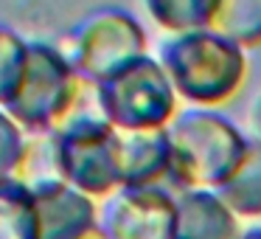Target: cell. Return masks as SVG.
Returning a JSON list of instances; mask_svg holds the SVG:
<instances>
[{
  "label": "cell",
  "instance_id": "cell-1",
  "mask_svg": "<svg viewBox=\"0 0 261 239\" xmlns=\"http://www.w3.org/2000/svg\"><path fill=\"white\" fill-rule=\"evenodd\" d=\"M79 99L73 65L45 42H29L20 82L3 110L29 132H57L79 118Z\"/></svg>",
  "mask_w": 261,
  "mask_h": 239
},
{
  "label": "cell",
  "instance_id": "cell-2",
  "mask_svg": "<svg viewBox=\"0 0 261 239\" xmlns=\"http://www.w3.org/2000/svg\"><path fill=\"white\" fill-rule=\"evenodd\" d=\"M54 135L65 183L85 194H107L115 183H121L115 166V138L107 124L79 118Z\"/></svg>",
  "mask_w": 261,
  "mask_h": 239
},
{
  "label": "cell",
  "instance_id": "cell-3",
  "mask_svg": "<svg viewBox=\"0 0 261 239\" xmlns=\"http://www.w3.org/2000/svg\"><path fill=\"white\" fill-rule=\"evenodd\" d=\"M37 239H79L96 228V211L85 192L70 183H48L31 192Z\"/></svg>",
  "mask_w": 261,
  "mask_h": 239
},
{
  "label": "cell",
  "instance_id": "cell-4",
  "mask_svg": "<svg viewBox=\"0 0 261 239\" xmlns=\"http://www.w3.org/2000/svg\"><path fill=\"white\" fill-rule=\"evenodd\" d=\"M174 217L166 200L149 192H121L104 208L101 228L110 239H169Z\"/></svg>",
  "mask_w": 261,
  "mask_h": 239
},
{
  "label": "cell",
  "instance_id": "cell-5",
  "mask_svg": "<svg viewBox=\"0 0 261 239\" xmlns=\"http://www.w3.org/2000/svg\"><path fill=\"white\" fill-rule=\"evenodd\" d=\"M14 180L23 183L29 192L65 180L62 169H59V149L54 132H29L25 135V149L17 172H14Z\"/></svg>",
  "mask_w": 261,
  "mask_h": 239
},
{
  "label": "cell",
  "instance_id": "cell-6",
  "mask_svg": "<svg viewBox=\"0 0 261 239\" xmlns=\"http://www.w3.org/2000/svg\"><path fill=\"white\" fill-rule=\"evenodd\" d=\"M0 239H37L34 200L14 177L0 180Z\"/></svg>",
  "mask_w": 261,
  "mask_h": 239
},
{
  "label": "cell",
  "instance_id": "cell-7",
  "mask_svg": "<svg viewBox=\"0 0 261 239\" xmlns=\"http://www.w3.org/2000/svg\"><path fill=\"white\" fill-rule=\"evenodd\" d=\"M25 51H29V42L12 29L0 26V107L12 99L17 87L25 65Z\"/></svg>",
  "mask_w": 261,
  "mask_h": 239
},
{
  "label": "cell",
  "instance_id": "cell-8",
  "mask_svg": "<svg viewBox=\"0 0 261 239\" xmlns=\"http://www.w3.org/2000/svg\"><path fill=\"white\" fill-rule=\"evenodd\" d=\"M25 149V135L23 127L0 107V180L14 177Z\"/></svg>",
  "mask_w": 261,
  "mask_h": 239
},
{
  "label": "cell",
  "instance_id": "cell-9",
  "mask_svg": "<svg viewBox=\"0 0 261 239\" xmlns=\"http://www.w3.org/2000/svg\"><path fill=\"white\" fill-rule=\"evenodd\" d=\"M79 239H110V236H107V233H104L101 228L96 225V228H90V231H87V233H82Z\"/></svg>",
  "mask_w": 261,
  "mask_h": 239
}]
</instances>
